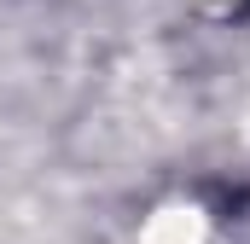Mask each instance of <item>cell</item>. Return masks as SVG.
Wrapping results in <instances>:
<instances>
[{"mask_svg": "<svg viewBox=\"0 0 250 244\" xmlns=\"http://www.w3.org/2000/svg\"><path fill=\"white\" fill-rule=\"evenodd\" d=\"M134 244H209V215L198 209V203H157L151 215H146V227H140V239Z\"/></svg>", "mask_w": 250, "mask_h": 244, "instance_id": "1", "label": "cell"}, {"mask_svg": "<svg viewBox=\"0 0 250 244\" xmlns=\"http://www.w3.org/2000/svg\"><path fill=\"white\" fill-rule=\"evenodd\" d=\"M198 6H233V0H198Z\"/></svg>", "mask_w": 250, "mask_h": 244, "instance_id": "2", "label": "cell"}]
</instances>
